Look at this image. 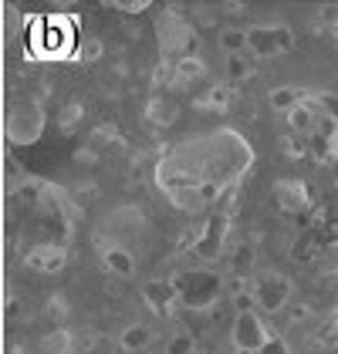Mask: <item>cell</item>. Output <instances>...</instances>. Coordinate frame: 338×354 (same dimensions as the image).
Instances as JSON below:
<instances>
[{"instance_id": "obj_1", "label": "cell", "mask_w": 338, "mask_h": 354, "mask_svg": "<svg viewBox=\"0 0 338 354\" xmlns=\"http://www.w3.org/2000/svg\"><path fill=\"white\" fill-rule=\"evenodd\" d=\"M291 102H294V91H287V88H284V91H274V105H278V109H287Z\"/></svg>"}]
</instances>
